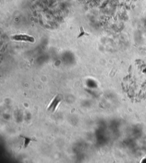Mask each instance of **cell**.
I'll use <instances>...</instances> for the list:
<instances>
[{
  "label": "cell",
  "instance_id": "1",
  "mask_svg": "<svg viewBox=\"0 0 146 163\" xmlns=\"http://www.w3.org/2000/svg\"><path fill=\"white\" fill-rule=\"evenodd\" d=\"M128 84L129 93L136 101H141L146 98V66L138 70L136 74L130 75Z\"/></svg>",
  "mask_w": 146,
  "mask_h": 163
},
{
  "label": "cell",
  "instance_id": "2",
  "mask_svg": "<svg viewBox=\"0 0 146 163\" xmlns=\"http://www.w3.org/2000/svg\"><path fill=\"white\" fill-rule=\"evenodd\" d=\"M13 39L15 41H25V42H34L35 41L34 38L33 36H30L28 35H15L13 36Z\"/></svg>",
  "mask_w": 146,
  "mask_h": 163
},
{
  "label": "cell",
  "instance_id": "3",
  "mask_svg": "<svg viewBox=\"0 0 146 163\" xmlns=\"http://www.w3.org/2000/svg\"><path fill=\"white\" fill-rule=\"evenodd\" d=\"M61 101V99L59 97V95L56 96L53 100V101H51V104L49 106L48 109V111L51 110L53 112L55 111V109L57 107V106Z\"/></svg>",
  "mask_w": 146,
  "mask_h": 163
},
{
  "label": "cell",
  "instance_id": "4",
  "mask_svg": "<svg viewBox=\"0 0 146 163\" xmlns=\"http://www.w3.org/2000/svg\"><path fill=\"white\" fill-rule=\"evenodd\" d=\"M21 136L24 139V147L25 148H26L29 145L30 141H33V140L32 138H27V137L22 136Z\"/></svg>",
  "mask_w": 146,
  "mask_h": 163
},
{
  "label": "cell",
  "instance_id": "5",
  "mask_svg": "<svg viewBox=\"0 0 146 163\" xmlns=\"http://www.w3.org/2000/svg\"><path fill=\"white\" fill-rule=\"evenodd\" d=\"M84 35H88V33H86L85 32H84V28L82 27V26H80V33H79V36H78V38H80V37H81V36H84Z\"/></svg>",
  "mask_w": 146,
  "mask_h": 163
}]
</instances>
